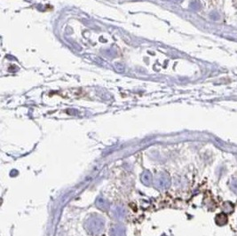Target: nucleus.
Instances as JSON below:
<instances>
[{"mask_svg":"<svg viewBox=\"0 0 237 236\" xmlns=\"http://www.w3.org/2000/svg\"><path fill=\"white\" fill-rule=\"evenodd\" d=\"M215 222L218 225H225V224L227 223V216L225 215V213H220L218 214L215 218Z\"/></svg>","mask_w":237,"mask_h":236,"instance_id":"nucleus-1","label":"nucleus"},{"mask_svg":"<svg viewBox=\"0 0 237 236\" xmlns=\"http://www.w3.org/2000/svg\"><path fill=\"white\" fill-rule=\"evenodd\" d=\"M235 210V206L230 202H225L222 205V210L225 214H231Z\"/></svg>","mask_w":237,"mask_h":236,"instance_id":"nucleus-2","label":"nucleus"},{"mask_svg":"<svg viewBox=\"0 0 237 236\" xmlns=\"http://www.w3.org/2000/svg\"><path fill=\"white\" fill-rule=\"evenodd\" d=\"M230 188L231 190L237 195V179H234L232 180V182L230 184Z\"/></svg>","mask_w":237,"mask_h":236,"instance_id":"nucleus-3","label":"nucleus"},{"mask_svg":"<svg viewBox=\"0 0 237 236\" xmlns=\"http://www.w3.org/2000/svg\"><path fill=\"white\" fill-rule=\"evenodd\" d=\"M211 18L212 20H215V21H217V20H219V14L218 13H215V12H213V13L211 14Z\"/></svg>","mask_w":237,"mask_h":236,"instance_id":"nucleus-4","label":"nucleus"}]
</instances>
